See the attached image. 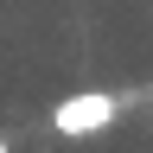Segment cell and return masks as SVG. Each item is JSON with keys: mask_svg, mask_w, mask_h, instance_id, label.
Wrapping results in <instances>:
<instances>
[{"mask_svg": "<svg viewBox=\"0 0 153 153\" xmlns=\"http://www.w3.org/2000/svg\"><path fill=\"white\" fill-rule=\"evenodd\" d=\"M115 115H121V96L115 89H83V96H64V102L51 108V134L83 140V134H102Z\"/></svg>", "mask_w": 153, "mask_h": 153, "instance_id": "obj_1", "label": "cell"}, {"mask_svg": "<svg viewBox=\"0 0 153 153\" xmlns=\"http://www.w3.org/2000/svg\"><path fill=\"white\" fill-rule=\"evenodd\" d=\"M0 153H13V140H7V134H0Z\"/></svg>", "mask_w": 153, "mask_h": 153, "instance_id": "obj_2", "label": "cell"}]
</instances>
